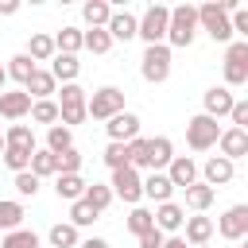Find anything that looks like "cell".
<instances>
[{"instance_id": "cell-41", "label": "cell", "mask_w": 248, "mask_h": 248, "mask_svg": "<svg viewBox=\"0 0 248 248\" xmlns=\"http://www.w3.org/2000/svg\"><path fill=\"white\" fill-rule=\"evenodd\" d=\"M0 159H4V167H8L12 174H19V170H27V163H31V151H19V147H4V151H0Z\"/></svg>"}, {"instance_id": "cell-37", "label": "cell", "mask_w": 248, "mask_h": 248, "mask_svg": "<svg viewBox=\"0 0 248 248\" xmlns=\"http://www.w3.org/2000/svg\"><path fill=\"white\" fill-rule=\"evenodd\" d=\"M97 217H101V213H97V209H93V205H89L85 198L70 202V225H74V229H85V225H93Z\"/></svg>"}, {"instance_id": "cell-20", "label": "cell", "mask_w": 248, "mask_h": 248, "mask_svg": "<svg viewBox=\"0 0 248 248\" xmlns=\"http://www.w3.org/2000/svg\"><path fill=\"white\" fill-rule=\"evenodd\" d=\"M170 159H174V143H170L167 136H151V140H147V174H151V170H163Z\"/></svg>"}, {"instance_id": "cell-9", "label": "cell", "mask_w": 248, "mask_h": 248, "mask_svg": "<svg viewBox=\"0 0 248 248\" xmlns=\"http://www.w3.org/2000/svg\"><path fill=\"white\" fill-rule=\"evenodd\" d=\"M108 190H112V198H120V202H128V205H140V202H143V178H140V170H132V167L112 170Z\"/></svg>"}, {"instance_id": "cell-6", "label": "cell", "mask_w": 248, "mask_h": 248, "mask_svg": "<svg viewBox=\"0 0 248 248\" xmlns=\"http://www.w3.org/2000/svg\"><path fill=\"white\" fill-rule=\"evenodd\" d=\"M248 85V39H232L225 46V89Z\"/></svg>"}, {"instance_id": "cell-13", "label": "cell", "mask_w": 248, "mask_h": 248, "mask_svg": "<svg viewBox=\"0 0 248 248\" xmlns=\"http://www.w3.org/2000/svg\"><path fill=\"white\" fill-rule=\"evenodd\" d=\"M217 151H221V159H229V163L244 159V155H248V132H240V128H221Z\"/></svg>"}, {"instance_id": "cell-8", "label": "cell", "mask_w": 248, "mask_h": 248, "mask_svg": "<svg viewBox=\"0 0 248 248\" xmlns=\"http://www.w3.org/2000/svg\"><path fill=\"white\" fill-rule=\"evenodd\" d=\"M217 136H221V124L209 120L205 112H198V116L186 120V143H190V151H209V147H217Z\"/></svg>"}, {"instance_id": "cell-5", "label": "cell", "mask_w": 248, "mask_h": 248, "mask_svg": "<svg viewBox=\"0 0 248 248\" xmlns=\"http://www.w3.org/2000/svg\"><path fill=\"white\" fill-rule=\"evenodd\" d=\"M116 112H124V89L101 85L97 93L85 97V116H93V120H112Z\"/></svg>"}, {"instance_id": "cell-45", "label": "cell", "mask_w": 248, "mask_h": 248, "mask_svg": "<svg viewBox=\"0 0 248 248\" xmlns=\"http://www.w3.org/2000/svg\"><path fill=\"white\" fill-rule=\"evenodd\" d=\"M229 120H232V128L248 132V101H232V108H229Z\"/></svg>"}, {"instance_id": "cell-34", "label": "cell", "mask_w": 248, "mask_h": 248, "mask_svg": "<svg viewBox=\"0 0 248 248\" xmlns=\"http://www.w3.org/2000/svg\"><path fill=\"white\" fill-rule=\"evenodd\" d=\"M81 50V31L78 27H62L54 35V54H78Z\"/></svg>"}, {"instance_id": "cell-7", "label": "cell", "mask_w": 248, "mask_h": 248, "mask_svg": "<svg viewBox=\"0 0 248 248\" xmlns=\"http://www.w3.org/2000/svg\"><path fill=\"white\" fill-rule=\"evenodd\" d=\"M167 19H170V8L167 4H151L143 16H136V35L151 46V43H163L167 39Z\"/></svg>"}, {"instance_id": "cell-14", "label": "cell", "mask_w": 248, "mask_h": 248, "mask_svg": "<svg viewBox=\"0 0 248 248\" xmlns=\"http://www.w3.org/2000/svg\"><path fill=\"white\" fill-rule=\"evenodd\" d=\"M167 178H170V186L174 190H186V186H194L198 182V163L190 159V155H174L170 163H167V170H163Z\"/></svg>"}, {"instance_id": "cell-47", "label": "cell", "mask_w": 248, "mask_h": 248, "mask_svg": "<svg viewBox=\"0 0 248 248\" xmlns=\"http://www.w3.org/2000/svg\"><path fill=\"white\" fill-rule=\"evenodd\" d=\"M78 248H108V240H105V236H85Z\"/></svg>"}, {"instance_id": "cell-17", "label": "cell", "mask_w": 248, "mask_h": 248, "mask_svg": "<svg viewBox=\"0 0 248 248\" xmlns=\"http://www.w3.org/2000/svg\"><path fill=\"white\" fill-rule=\"evenodd\" d=\"M182 229H186V236H182V240H186L190 248H202V244H209V240H213V221H209L205 213L186 217V221H182Z\"/></svg>"}, {"instance_id": "cell-19", "label": "cell", "mask_w": 248, "mask_h": 248, "mask_svg": "<svg viewBox=\"0 0 248 248\" xmlns=\"http://www.w3.org/2000/svg\"><path fill=\"white\" fill-rule=\"evenodd\" d=\"M105 31H108V39H112V43H116V39H120V43H128V39H136V16H132L128 8H124V12H116V8H112V16H108Z\"/></svg>"}, {"instance_id": "cell-48", "label": "cell", "mask_w": 248, "mask_h": 248, "mask_svg": "<svg viewBox=\"0 0 248 248\" xmlns=\"http://www.w3.org/2000/svg\"><path fill=\"white\" fill-rule=\"evenodd\" d=\"M19 12V0H0V16H16Z\"/></svg>"}, {"instance_id": "cell-25", "label": "cell", "mask_w": 248, "mask_h": 248, "mask_svg": "<svg viewBox=\"0 0 248 248\" xmlns=\"http://www.w3.org/2000/svg\"><path fill=\"white\" fill-rule=\"evenodd\" d=\"M27 170H31L39 182H43V178H54V174H58V159H54L46 147H35V151H31V163H27Z\"/></svg>"}, {"instance_id": "cell-46", "label": "cell", "mask_w": 248, "mask_h": 248, "mask_svg": "<svg viewBox=\"0 0 248 248\" xmlns=\"http://www.w3.org/2000/svg\"><path fill=\"white\" fill-rule=\"evenodd\" d=\"M136 240H140V248H163V240H167V236H163L159 229H147V232H140Z\"/></svg>"}, {"instance_id": "cell-21", "label": "cell", "mask_w": 248, "mask_h": 248, "mask_svg": "<svg viewBox=\"0 0 248 248\" xmlns=\"http://www.w3.org/2000/svg\"><path fill=\"white\" fill-rule=\"evenodd\" d=\"M23 93H27L31 101H50V97L58 93V81L50 78V70H35V74H31V81L23 85Z\"/></svg>"}, {"instance_id": "cell-16", "label": "cell", "mask_w": 248, "mask_h": 248, "mask_svg": "<svg viewBox=\"0 0 248 248\" xmlns=\"http://www.w3.org/2000/svg\"><path fill=\"white\" fill-rule=\"evenodd\" d=\"M151 217H155V229L167 236V232H178V229H182L186 209H182L178 202H163V205H155V209H151Z\"/></svg>"}, {"instance_id": "cell-26", "label": "cell", "mask_w": 248, "mask_h": 248, "mask_svg": "<svg viewBox=\"0 0 248 248\" xmlns=\"http://www.w3.org/2000/svg\"><path fill=\"white\" fill-rule=\"evenodd\" d=\"M4 147L35 151V147H39V143H35V128H27V124H8V132H4Z\"/></svg>"}, {"instance_id": "cell-33", "label": "cell", "mask_w": 248, "mask_h": 248, "mask_svg": "<svg viewBox=\"0 0 248 248\" xmlns=\"http://www.w3.org/2000/svg\"><path fill=\"white\" fill-rule=\"evenodd\" d=\"M108 16H112V4H105V0H89V4L81 8V19L89 23V31H93V27H105Z\"/></svg>"}, {"instance_id": "cell-15", "label": "cell", "mask_w": 248, "mask_h": 248, "mask_svg": "<svg viewBox=\"0 0 248 248\" xmlns=\"http://www.w3.org/2000/svg\"><path fill=\"white\" fill-rule=\"evenodd\" d=\"M232 174H236V163H229V159H221V155L205 159V167H202V182H205L209 190H217V186L232 182Z\"/></svg>"}, {"instance_id": "cell-53", "label": "cell", "mask_w": 248, "mask_h": 248, "mask_svg": "<svg viewBox=\"0 0 248 248\" xmlns=\"http://www.w3.org/2000/svg\"><path fill=\"white\" fill-rule=\"evenodd\" d=\"M202 248H209V244H202Z\"/></svg>"}, {"instance_id": "cell-3", "label": "cell", "mask_w": 248, "mask_h": 248, "mask_svg": "<svg viewBox=\"0 0 248 248\" xmlns=\"http://www.w3.org/2000/svg\"><path fill=\"white\" fill-rule=\"evenodd\" d=\"M198 31H205L213 43H232V27H229V12L221 8V0H209L198 8Z\"/></svg>"}, {"instance_id": "cell-44", "label": "cell", "mask_w": 248, "mask_h": 248, "mask_svg": "<svg viewBox=\"0 0 248 248\" xmlns=\"http://www.w3.org/2000/svg\"><path fill=\"white\" fill-rule=\"evenodd\" d=\"M12 186H16V194H19V198H35V194H39V178H35L31 170H19Z\"/></svg>"}, {"instance_id": "cell-29", "label": "cell", "mask_w": 248, "mask_h": 248, "mask_svg": "<svg viewBox=\"0 0 248 248\" xmlns=\"http://www.w3.org/2000/svg\"><path fill=\"white\" fill-rule=\"evenodd\" d=\"M46 240H50V248H78V244H81V236H78V229H74L70 221H58V225H50Z\"/></svg>"}, {"instance_id": "cell-36", "label": "cell", "mask_w": 248, "mask_h": 248, "mask_svg": "<svg viewBox=\"0 0 248 248\" xmlns=\"http://www.w3.org/2000/svg\"><path fill=\"white\" fill-rule=\"evenodd\" d=\"M81 198H85V202H89V205H93V209H97V213H105V209H108V205H112V190H108V186H105V182H89V186H85V194H81Z\"/></svg>"}, {"instance_id": "cell-22", "label": "cell", "mask_w": 248, "mask_h": 248, "mask_svg": "<svg viewBox=\"0 0 248 248\" xmlns=\"http://www.w3.org/2000/svg\"><path fill=\"white\" fill-rule=\"evenodd\" d=\"M78 74H81L78 54H54V58H50V78H54V81L70 85V81H78Z\"/></svg>"}, {"instance_id": "cell-52", "label": "cell", "mask_w": 248, "mask_h": 248, "mask_svg": "<svg viewBox=\"0 0 248 248\" xmlns=\"http://www.w3.org/2000/svg\"><path fill=\"white\" fill-rule=\"evenodd\" d=\"M240 248H248V244H240Z\"/></svg>"}, {"instance_id": "cell-42", "label": "cell", "mask_w": 248, "mask_h": 248, "mask_svg": "<svg viewBox=\"0 0 248 248\" xmlns=\"http://www.w3.org/2000/svg\"><path fill=\"white\" fill-rule=\"evenodd\" d=\"M54 159H58V174H81V151L78 147H66Z\"/></svg>"}, {"instance_id": "cell-30", "label": "cell", "mask_w": 248, "mask_h": 248, "mask_svg": "<svg viewBox=\"0 0 248 248\" xmlns=\"http://www.w3.org/2000/svg\"><path fill=\"white\" fill-rule=\"evenodd\" d=\"M81 50H89V54H108V50H112V39H108V31H105V27L81 31Z\"/></svg>"}, {"instance_id": "cell-27", "label": "cell", "mask_w": 248, "mask_h": 248, "mask_svg": "<svg viewBox=\"0 0 248 248\" xmlns=\"http://www.w3.org/2000/svg\"><path fill=\"white\" fill-rule=\"evenodd\" d=\"M85 178L81 174H54V194L58 198H66V202H78L81 194H85Z\"/></svg>"}, {"instance_id": "cell-10", "label": "cell", "mask_w": 248, "mask_h": 248, "mask_svg": "<svg viewBox=\"0 0 248 248\" xmlns=\"http://www.w3.org/2000/svg\"><path fill=\"white\" fill-rule=\"evenodd\" d=\"M213 232H221L225 240H244L248 236V205H229L225 213H221V221L213 225Z\"/></svg>"}, {"instance_id": "cell-38", "label": "cell", "mask_w": 248, "mask_h": 248, "mask_svg": "<svg viewBox=\"0 0 248 248\" xmlns=\"http://www.w3.org/2000/svg\"><path fill=\"white\" fill-rule=\"evenodd\" d=\"M27 116H31L35 124H46V128L58 124V105H54V97H50V101H31V112H27Z\"/></svg>"}, {"instance_id": "cell-28", "label": "cell", "mask_w": 248, "mask_h": 248, "mask_svg": "<svg viewBox=\"0 0 248 248\" xmlns=\"http://www.w3.org/2000/svg\"><path fill=\"white\" fill-rule=\"evenodd\" d=\"M182 194H186V205H190L194 213H205V209L213 205V198H217V190H209L205 182H194V186H186ZM186 205H182V209H186Z\"/></svg>"}, {"instance_id": "cell-23", "label": "cell", "mask_w": 248, "mask_h": 248, "mask_svg": "<svg viewBox=\"0 0 248 248\" xmlns=\"http://www.w3.org/2000/svg\"><path fill=\"white\" fill-rule=\"evenodd\" d=\"M170 194H174V186H170V178H167L163 170H151V174L143 178V198H151L155 205L170 202Z\"/></svg>"}, {"instance_id": "cell-11", "label": "cell", "mask_w": 248, "mask_h": 248, "mask_svg": "<svg viewBox=\"0 0 248 248\" xmlns=\"http://www.w3.org/2000/svg\"><path fill=\"white\" fill-rule=\"evenodd\" d=\"M105 132H108V143H132L140 136V116L136 112H116L112 120H105Z\"/></svg>"}, {"instance_id": "cell-43", "label": "cell", "mask_w": 248, "mask_h": 248, "mask_svg": "<svg viewBox=\"0 0 248 248\" xmlns=\"http://www.w3.org/2000/svg\"><path fill=\"white\" fill-rule=\"evenodd\" d=\"M101 159H105V167H108V170H120V167H128V143H108Z\"/></svg>"}, {"instance_id": "cell-4", "label": "cell", "mask_w": 248, "mask_h": 248, "mask_svg": "<svg viewBox=\"0 0 248 248\" xmlns=\"http://www.w3.org/2000/svg\"><path fill=\"white\" fill-rule=\"evenodd\" d=\"M140 74H143L147 85H163L170 78V46L167 43H151L143 50V58H140Z\"/></svg>"}, {"instance_id": "cell-12", "label": "cell", "mask_w": 248, "mask_h": 248, "mask_svg": "<svg viewBox=\"0 0 248 248\" xmlns=\"http://www.w3.org/2000/svg\"><path fill=\"white\" fill-rule=\"evenodd\" d=\"M232 89H225V85H213V89H205L202 93V112L209 116V120H221V116H229V108H232Z\"/></svg>"}, {"instance_id": "cell-32", "label": "cell", "mask_w": 248, "mask_h": 248, "mask_svg": "<svg viewBox=\"0 0 248 248\" xmlns=\"http://www.w3.org/2000/svg\"><path fill=\"white\" fill-rule=\"evenodd\" d=\"M0 229L12 232V229H23V205L12 202V198H0Z\"/></svg>"}, {"instance_id": "cell-40", "label": "cell", "mask_w": 248, "mask_h": 248, "mask_svg": "<svg viewBox=\"0 0 248 248\" xmlns=\"http://www.w3.org/2000/svg\"><path fill=\"white\" fill-rule=\"evenodd\" d=\"M147 229H155V217H151V209H143V205H132V213H128V232H132V236H140V232H147Z\"/></svg>"}, {"instance_id": "cell-39", "label": "cell", "mask_w": 248, "mask_h": 248, "mask_svg": "<svg viewBox=\"0 0 248 248\" xmlns=\"http://www.w3.org/2000/svg\"><path fill=\"white\" fill-rule=\"evenodd\" d=\"M0 248H39V232L35 229H12L0 240Z\"/></svg>"}, {"instance_id": "cell-31", "label": "cell", "mask_w": 248, "mask_h": 248, "mask_svg": "<svg viewBox=\"0 0 248 248\" xmlns=\"http://www.w3.org/2000/svg\"><path fill=\"white\" fill-rule=\"evenodd\" d=\"M35 70H39V66H35L27 54H16V58H8V66H4V74H8V78H16V81H19V89L31 81V74H35Z\"/></svg>"}, {"instance_id": "cell-2", "label": "cell", "mask_w": 248, "mask_h": 248, "mask_svg": "<svg viewBox=\"0 0 248 248\" xmlns=\"http://www.w3.org/2000/svg\"><path fill=\"white\" fill-rule=\"evenodd\" d=\"M85 97H89V93H85L78 81H70V85L58 89V101H54V105H58V124H62V128L74 132L81 120H89V116H85Z\"/></svg>"}, {"instance_id": "cell-18", "label": "cell", "mask_w": 248, "mask_h": 248, "mask_svg": "<svg viewBox=\"0 0 248 248\" xmlns=\"http://www.w3.org/2000/svg\"><path fill=\"white\" fill-rule=\"evenodd\" d=\"M31 112V97L23 89H4L0 93V116L4 120H23Z\"/></svg>"}, {"instance_id": "cell-50", "label": "cell", "mask_w": 248, "mask_h": 248, "mask_svg": "<svg viewBox=\"0 0 248 248\" xmlns=\"http://www.w3.org/2000/svg\"><path fill=\"white\" fill-rule=\"evenodd\" d=\"M4 81H8V74H4V66H0V93H4Z\"/></svg>"}, {"instance_id": "cell-49", "label": "cell", "mask_w": 248, "mask_h": 248, "mask_svg": "<svg viewBox=\"0 0 248 248\" xmlns=\"http://www.w3.org/2000/svg\"><path fill=\"white\" fill-rule=\"evenodd\" d=\"M163 248H190V244H186L182 236H167V240H163Z\"/></svg>"}, {"instance_id": "cell-24", "label": "cell", "mask_w": 248, "mask_h": 248, "mask_svg": "<svg viewBox=\"0 0 248 248\" xmlns=\"http://www.w3.org/2000/svg\"><path fill=\"white\" fill-rule=\"evenodd\" d=\"M23 54H27L35 66H39V62H50V58H54V35H46V31H35V35L27 39V50H23Z\"/></svg>"}, {"instance_id": "cell-1", "label": "cell", "mask_w": 248, "mask_h": 248, "mask_svg": "<svg viewBox=\"0 0 248 248\" xmlns=\"http://www.w3.org/2000/svg\"><path fill=\"white\" fill-rule=\"evenodd\" d=\"M198 39V8L194 4H178L170 8V19H167V46H190Z\"/></svg>"}, {"instance_id": "cell-35", "label": "cell", "mask_w": 248, "mask_h": 248, "mask_svg": "<svg viewBox=\"0 0 248 248\" xmlns=\"http://www.w3.org/2000/svg\"><path fill=\"white\" fill-rule=\"evenodd\" d=\"M66 147H74V132L62 128V124H50V128H46V151L58 155V151H66Z\"/></svg>"}, {"instance_id": "cell-51", "label": "cell", "mask_w": 248, "mask_h": 248, "mask_svg": "<svg viewBox=\"0 0 248 248\" xmlns=\"http://www.w3.org/2000/svg\"><path fill=\"white\" fill-rule=\"evenodd\" d=\"M0 151H4V132H0Z\"/></svg>"}]
</instances>
